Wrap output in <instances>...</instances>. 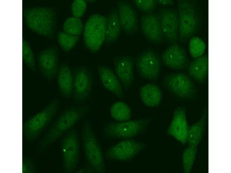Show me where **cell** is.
<instances>
[{"label":"cell","instance_id":"35","mask_svg":"<svg viewBox=\"0 0 231 173\" xmlns=\"http://www.w3.org/2000/svg\"><path fill=\"white\" fill-rule=\"evenodd\" d=\"M84 168L85 170V173H96L93 166L87 162L85 165V166Z\"/></svg>","mask_w":231,"mask_h":173},{"label":"cell","instance_id":"14","mask_svg":"<svg viewBox=\"0 0 231 173\" xmlns=\"http://www.w3.org/2000/svg\"><path fill=\"white\" fill-rule=\"evenodd\" d=\"M115 72L123 88L128 90L132 86L134 81L135 60L131 56H118L113 59Z\"/></svg>","mask_w":231,"mask_h":173},{"label":"cell","instance_id":"23","mask_svg":"<svg viewBox=\"0 0 231 173\" xmlns=\"http://www.w3.org/2000/svg\"><path fill=\"white\" fill-rule=\"evenodd\" d=\"M107 18L105 43L106 45H110L117 40L122 29L117 9L113 8L110 10Z\"/></svg>","mask_w":231,"mask_h":173},{"label":"cell","instance_id":"29","mask_svg":"<svg viewBox=\"0 0 231 173\" xmlns=\"http://www.w3.org/2000/svg\"><path fill=\"white\" fill-rule=\"evenodd\" d=\"M197 150V146H190L184 150L182 155V161L185 173H189L191 172L195 161Z\"/></svg>","mask_w":231,"mask_h":173},{"label":"cell","instance_id":"22","mask_svg":"<svg viewBox=\"0 0 231 173\" xmlns=\"http://www.w3.org/2000/svg\"><path fill=\"white\" fill-rule=\"evenodd\" d=\"M57 82L60 93L64 97L69 98L72 95L73 76L68 65L63 63L57 74Z\"/></svg>","mask_w":231,"mask_h":173},{"label":"cell","instance_id":"15","mask_svg":"<svg viewBox=\"0 0 231 173\" xmlns=\"http://www.w3.org/2000/svg\"><path fill=\"white\" fill-rule=\"evenodd\" d=\"M119 18L122 29L126 33L132 34L138 29L137 13L129 1L120 0L117 3Z\"/></svg>","mask_w":231,"mask_h":173},{"label":"cell","instance_id":"37","mask_svg":"<svg viewBox=\"0 0 231 173\" xmlns=\"http://www.w3.org/2000/svg\"><path fill=\"white\" fill-rule=\"evenodd\" d=\"M75 172L77 173H85V170L84 168H81L77 171Z\"/></svg>","mask_w":231,"mask_h":173},{"label":"cell","instance_id":"21","mask_svg":"<svg viewBox=\"0 0 231 173\" xmlns=\"http://www.w3.org/2000/svg\"><path fill=\"white\" fill-rule=\"evenodd\" d=\"M139 94L143 103L146 106L155 107L161 102L163 92L160 87L154 83H149L141 86Z\"/></svg>","mask_w":231,"mask_h":173},{"label":"cell","instance_id":"31","mask_svg":"<svg viewBox=\"0 0 231 173\" xmlns=\"http://www.w3.org/2000/svg\"><path fill=\"white\" fill-rule=\"evenodd\" d=\"M22 58L28 66L33 70H36V65L34 54L28 42L22 39Z\"/></svg>","mask_w":231,"mask_h":173},{"label":"cell","instance_id":"4","mask_svg":"<svg viewBox=\"0 0 231 173\" xmlns=\"http://www.w3.org/2000/svg\"><path fill=\"white\" fill-rule=\"evenodd\" d=\"M59 106V101L54 99L42 110L23 123V133L28 141L36 139L45 129L56 114Z\"/></svg>","mask_w":231,"mask_h":173},{"label":"cell","instance_id":"6","mask_svg":"<svg viewBox=\"0 0 231 173\" xmlns=\"http://www.w3.org/2000/svg\"><path fill=\"white\" fill-rule=\"evenodd\" d=\"M179 20L178 38L182 42L193 36L198 29L199 16L195 5L186 0L178 1Z\"/></svg>","mask_w":231,"mask_h":173},{"label":"cell","instance_id":"12","mask_svg":"<svg viewBox=\"0 0 231 173\" xmlns=\"http://www.w3.org/2000/svg\"><path fill=\"white\" fill-rule=\"evenodd\" d=\"M145 147V144L142 142L132 139H124L107 149L105 156L109 160L126 161L132 159Z\"/></svg>","mask_w":231,"mask_h":173},{"label":"cell","instance_id":"26","mask_svg":"<svg viewBox=\"0 0 231 173\" xmlns=\"http://www.w3.org/2000/svg\"><path fill=\"white\" fill-rule=\"evenodd\" d=\"M110 114L113 119L119 122L129 120L131 116L130 107L121 101H117L112 105L110 109Z\"/></svg>","mask_w":231,"mask_h":173},{"label":"cell","instance_id":"25","mask_svg":"<svg viewBox=\"0 0 231 173\" xmlns=\"http://www.w3.org/2000/svg\"><path fill=\"white\" fill-rule=\"evenodd\" d=\"M207 116L205 110L198 121L189 127L187 139L189 146L197 147L200 143L205 130Z\"/></svg>","mask_w":231,"mask_h":173},{"label":"cell","instance_id":"16","mask_svg":"<svg viewBox=\"0 0 231 173\" xmlns=\"http://www.w3.org/2000/svg\"><path fill=\"white\" fill-rule=\"evenodd\" d=\"M58 54L57 47L53 46L42 51L38 55L40 70L42 75L48 79L53 78L57 74Z\"/></svg>","mask_w":231,"mask_h":173},{"label":"cell","instance_id":"8","mask_svg":"<svg viewBox=\"0 0 231 173\" xmlns=\"http://www.w3.org/2000/svg\"><path fill=\"white\" fill-rule=\"evenodd\" d=\"M79 146L77 131L72 128L66 133L61 143L63 166L65 173H72L76 168L79 159Z\"/></svg>","mask_w":231,"mask_h":173},{"label":"cell","instance_id":"18","mask_svg":"<svg viewBox=\"0 0 231 173\" xmlns=\"http://www.w3.org/2000/svg\"><path fill=\"white\" fill-rule=\"evenodd\" d=\"M186 111L182 107H179L174 112L172 120L167 131V134L185 144L187 142L189 126Z\"/></svg>","mask_w":231,"mask_h":173},{"label":"cell","instance_id":"2","mask_svg":"<svg viewBox=\"0 0 231 173\" xmlns=\"http://www.w3.org/2000/svg\"><path fill=\"white\" fill-rule=\"evenodd\" d=\"M23 15L26 24L33 31L48 38L53 37L57 16L53 9L46 7L25 8Z\"/></svg>","mask_w":231,"mask_h":173},{"label":"cell","instance_id":"19","mask_svg":"<svg viewBox=\"0 0 231 173\" xmlns=\"http://www.w3.org/2000/svg\"><path fill=\"white\" fill-rule=\"evenodd\" d=\"M161 59L166 66L175 70L183 69L188 63L185 49L176 43L170 45L162 54Z\"/></svg>","mask_w":231,"mask_h":173},{"label":"cell","instance_id":"1","mask_svg":"<svg viewBox=\"0 0 231 173\" xmlns=\"http://www.w3.org/2000/svg\"><path fill=\"white\" fill-rule=\"evenodd\" d=\"M88 104L70 107L59 115L52 126L40 140L39 147L46 148L65 133L73 128L74 125L88 112Z\"/></svg>","mask_w":231,"mask_h":173},{"label":"cell","instance_id":"32","mask_svg":"<svg viewBox=\"0 0 231 173\" xmlns=\"http://www.w3.org/2000/svg\"><path fill=\"white\" fill-rule=\"evenodd\" d=\"M132 1L141 11L145 14L153 12L158 4L157 0H134Z\"/></svg>","mask_w":231,"mask_h":173},{"label":"cell","instance_id":"3","mask_svg":"<svg viewBox=\"0 0 231 173\" xmlns=\"http://www.w3.org/2000/svg\"><path fill=\"white\" fill-rule=\"evenodd\" d=\"M82 144L87 162L97 173L105 171V162L101 147L90 121L85 119L81 132Z\"/></svg>","mask_w":231,"mask_h":173},{"label":"cell","instance_id":"28","mask_svg":"<svg viewBox=\"0 0 231 173\" xmlns=\"http://www.w3.org/2000/svg\"><path fill=\"white\" fill-rule=\"evenodd\" d=\"M57 37L59 45L66 52H68L73 48L80 39V36L71 35L64 31L59 32Z\"/></svg>","mask_w":231,"mask_h":173},{"label":"cell","instance_id":"27","mask_svg":"<svg viewBox=\"0 0 231 173\" xmlns=\"http://www.w3.org/2000/svg\"><path fill=\"white\" fill-rule=\"evenodd\" d=\"M84 28L81 20L79 18L74 16L68 18L63 25L64 32L75 36H80L83 31Z\"/></svg>","mask_w":231,"mask_h":173},{"label":"cell","instance_id":"38","mask_svg":"<svg viewBox=\"0 0 231 173\" xmlns=\"http://www.w3.org/2000/svg\"><path fill=\"white\" fill-rule=\"evenodd\" d=\"M86 2H89V3H93L95 2L96 1V0H86L85 1Z\"/></svg>","mask_w":231,"mask_h":173},{"label":"cell","instance_id":"36","mask_svg":"<svg viewBox=\"0 0 231 173\" xmlns=\"http://www.w3.org/2000/svg\"><path fill=\"white\" fill-rule=\"evenodd\" d=\"M158 4L164 5H173L174 1L172 0H157Z\"/></svg>","mask_w":231,"mask_h":173},{"label":"cell","instance_id":"30","mask_svg":"<svg viewBox=\"0 0 231 173\" xmlns=\"http://www.w3.org/2000/svg\"><path fill=\"white\" fill-rule=\"evenodd\" d=\"M206 48L204 41L197 36L192 37L189 42V50L191 56L195 59L202 56Z\"/></svg>","mask_w":231,"mask_h":173},{"label":"cell","instance_id":"10","mask_svg":"<svg viewBox=\"0 0 231 173\" xmlns=\"http://www.w3.org/2000/svg\"><path fill=\"white\" fill-rule=\"evenodd\" d=\"M73 84L72 97L74 103L83 104L90 97L93 82L92 73L88 68L80 66L73 70Z\"/></svg>","mask_w":231,"mask_h":173},{"label":"cell","instance_id":"20","mask_svg":"<svg viewBox=\"0 0 231 173\" xmlns=\"http://www.w3.org/2000/svg\"><path fill=\"white\" fill-rule=\"evenodd\" d=\"M97 70L104 88L118 97L123 98V88L119 78L112 69L107 66L100 65L98 66Z\"/></svg>","mask_w":231,"mask_h":173},{"label":"cell","instance_id":"17","mask_svg":"<svg viewBox=\"0 0 231 173\" xmlns=\"http://www.w3.org/2000/svg\"><path fill=\"white\" fill-rule=\"evenodd\" d=\"M142 32L150 42L159 44L163 41L158 13L153 12L142 15L141 19Z\"/></svg>","mask_w":231,"mask_h":173},{"label":"cell","instance_id":"34","mask_svg":"<svg viewBox=\"0 0 231 173\" xmlns=\"http://www.w3.org/2000/svg\"><path fill=\"white\" fill-rule=\"evenodd\" d=\"M36 167L34 162L30 158L23 157L22 160V173H34Z\"/></svg>","mask_w":231,"mask_h":173},{"label":"cell","instance_id":"7","mask_svg":"<svg viewBox=\"0 0 231 173\" xmlns=\"http://www.w3.org/2000/svg\"><path fill=\"white\" fill-rule=\"evenodd\" d=\"M151 118L107 123L103 129L105 136L108 138L130 139L142 133L149 125Z\"/></svg>","mask_w":231,"mask_h":173},{"label":"cell","instance_id":"13","mask_svg":"<svg viewBox=\"0 0 231 173\" xmlns=\"http://www.w3.org/2000/svg\"><path fill=\"white\" fill-rule=\"evenodd\" d=\"M158 14L163 41L170 45L176 43L179 27L178 12L173 9L161 8Z\"/></svg>","mask_w":231,"mask_h":173},{"label":"cell","instance_id":"11","mask_svg":"<svg viewBox=\"0 0 231 173\" xmlns=\"http://www.w3.org/2000/svg\"><path fill=\"white\" fill-rule=\"evenodd\" d=\"M136 63L137 71L141 77L151 81L158 80L161 63L159 55L155 50L148 49L141 52L138 55Z\"/></svg>","mask_w":231,"mask_h":173},{"label":"cell","instance_id":"5","mask_svg":"<svg viewBox=\"0 0 231 173\" xmlns=\"http://www.w3.org/2000/svg\"><path fill=\"white\" fill-rule=\"evenodd\" d=\"M107 17L99 14L90 16L83 29L84 45L90 52L95 53L100 49L105 42Z\"/></svg>","mask_w":231,"mask_h":173},{"label":"cell","instance_id":"24","mask_svg":"<svg viewBox=\"0 0 231 173\" xmlns=\"http://www.w3.org/2000/svg\"><path fill=\"white\" fill-rule=\"evenodd\" d=\"M208 67V57L206 55H202L195 59L191 62L188 67V73L196 81L202 82L206 78Z\"/></svg>","mask_w":231,"mask_h":173},{"label":"cell","instance_id":"33","mask_svg":"<svg viewBox=\"0 0 231 173\" xmlns=\"http://www.w3.org/2000/svg\"><path fill=\"white\" fill-rule=\"evenodd\" d=\"M86 7L87 4L85 1H74L71 6L72 12L74 16L79 18L82 17L85 12Z\"/></svg>","mask_w":231,"mask_h":173},{"label":"cell","instance_id":"9","mask_svg":"<svg viewBox=\"0 0 231 173\" xmlns=\"http://www.w3.org/2000/svg\"><path fill=\"white\" fill-rule=\"evenodd\" d=\"M162 82L166 89L178 98L190 99L195 95V85L189 77L185 74H167L163 77Z\"/></svg>","mask_w":231,"mask_h":173}]
</instances>
